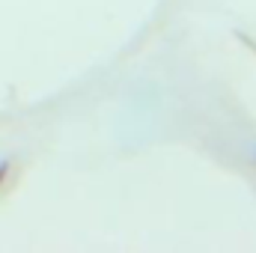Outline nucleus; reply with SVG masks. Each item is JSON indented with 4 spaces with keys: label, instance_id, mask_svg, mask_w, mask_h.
Wrapping results in <instances>:
<instances>
[{
    "label": "nucleus",
    "instance_id": "obj_3",
    "mask_svg": "<svg viewBox=\"0 0 256 253\" xmlns=\"http://www.w3.org/2000/svg\"><path fill=\"white\" fill-rule=\"evenodd\" d=\"M254 161H256V152H254Z\"/></svg>",
    "mask_w": 256,
    "mask_h": 253
},
{
    "label": "nucleus",
    "instance_id": "obj_1",
    "mask_svg": "<svg viewBox=\"0 0 256 253\" xmlns=\"http://www.w3.org/2000/svg\"><path fill=\"white\" fill-rule=\"evenodd\" d=\"M9 170H12V158H3L0 161V188L9 182Z\"/></svg>",
    "mask_w": 256,
    "mask_h": 253
},
{
    "label": "nucleus",
    "instance_id": "obj_2",
    "mask_svg": "<svg viewBox=\"0 0 256 253\" xmlns=\"http://www.w3.org/2000/svg\"><path fill=\"white\" fill-rule=\"evenodd\" d=\"M236 36H238V39H242V42H244V45H248V48H250V51L256 54V42H254V39H248L244 33H236Z\"/></svg>",
    "mask_w": 256,
    "mask_h": 253
}]
</instances>
